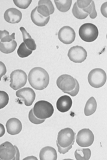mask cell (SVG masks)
Returning <instances> with one entry per match:
<instances>
[{
	"label": "cell",
	"instance_id": "cell-1",
	"mask_svg": "<svg viewBox=\"0 0 107 160\" xmlns=\"http://www.w3.org/2000/svg\"><path fill=\"white\" fill-rule=\"evenodd\" d=\"M28 80L33 88L42 90L48 87L50 83V75L43 68L36 67L33 68L29 72Z\"/></svg>",
	"mask_w": 107,
	"mask_h": 160
},
{
	"label": "cell",
	"instance_id": "cell-2",
	"mask_svg": "<svg viewBox=\"0 0 107 160\" xmlns=\"http://www.w3.org/2000/svg\"><path fill=\"white\" fill-rule=\"evenodd\" d=\"M34 115L40 119L45 120L50 118L54 112L52 105L46 101H37L33 107Z\"/></svg>",
	"mask_w": 107,
	"mask_h": 160
},
{
	"label": "cell",
	"instance_id": "cell-3",
	"mask_svg": "<svg viewBox=\"0 0 107 160\" xmlns=\"http://www.w3.org/2000/svg\"><path fill=\"white\" fill-rule=\"evenodd\" d=\"M79 36L83 41L92 42L98 38L99 30L95 25L91 23H85L80 27Z\"/></svg>",
	"mask_w": 107,
	"mask_h": 160
},
{
	"label": "cell",
	"instance_id": "cell-4",
	"mask_svg": "<svg viewBox=\"0 0 107 160\" xmlns=\"http://www.w3.org/2000/svg\"><path fill=\"white\" fill-rule=\"evenodd\" d=\"M107 74L103 69L96 68L91 70L88 75L89 84L94 88H100L106 82Z\"/></svg>",
	"mask_w": 107,
	"mask_h": 160
},
{
	"label": "cell",
	"instance_id": "cell-5",
	"mask_svg": "<svg viewBox=\"0 0 107 160\" xmlns=\"http://www.w3.org/2000/svg\"><path fill=\"white\" fill-rule=\"evenodd\" d=\"M10 86L15 90L23 88L27 82V75L24 71L21 69L15 70L10 74Z\"/></svg>",
	"mask_w": 107,
	"mask_h": 160
},
{
	"label": "cell",
	"instance_id": "cell-6",
	"mask_svg": "<svg viewBox=\"0 0 107 160\" xmlns=\"http://www.w3.org/2000/svg\"><path fill=\"white\" fill-rule=\"evenodd\" d=\"M74 131L71 128H66L61 129L58 134L57 142L63 148H66L74 143Z\"/></svg>",
	"mask_w": 107,
	"mask_h": 160
},
{
	"label": "cell",
	"instance_id": "cell-7",
	"mask_svg": "<svg viewBox=\"0 0 107 160\" xmlns=\"http://www.w3.org/2000/svg\"><path fill=\"white\" fill-rule=\"evenodd\" d=\"M94 139V134L90 129L84 128L80 130L77 134L76 142L80 147L87 148L93 144Z\"/></svg>",
	"mask_w": 107,
	"mask_h": 160
},
{
	"label": "cell",
	"instance_id": "cell-8",
	"mask_svg": "<svg viewBox=\"0 0 107 160\" xmlns=\"http://www.w3.org/2000/svg\"><path fill=\"white\" fill-rule=\"evenodd\" d=\"M67 56L71 61L76 63H81L87 58V52L82 47L75 46L70 48L67 53Z\"/></svg>",
	"mask_w": 107,
	"mask_h": 160
},
{
	"label": "cell",
	"instance_id": "cell-9",
	"mask_svg": "<svg viewBox=\"0 0 107 160\" xmlns=\"http://www.w3.org/2000/svg\"><path fill=\"white\" fill-rule=\"evenodd\" d=\"M58 39L62 43L69 45L72 43L76 38L74 30L69 26H64L58 32Z\"/></svg>",
	"mask_w": 107,
	"mask_h": 160
},
{
	"label": "cell",
	"instance_id": "cell-10",
	"mask_svg": "<svg viewBox=\"0 0 107 160\" xmlns=\"http://www.w3.org/2000/svg\"><path fill=\"white\" fill-rule=\"evenodd\" d=\"M17 149L9 142H6L0 146V159L2 160H12L15 157Z\"/></svg>",
	"mask_w": 107,
	"mask_h": 160
},
{
	"label": "cell",
	"instance_id": "cell-11",
	"mask_svg": "<svg viewBox=\"0 0 107 160\" xmlns=\"http://www.w3.org/2000/svg\"><path fill=\"white\" fill-rule=\"evenodd\" d=\"M16 95L17 98L22 99L25 105L28 107L33 104L36 98L34 91L30 88H25L17 90L16 92Z\"/></svg>",
	"mask_w": 107,
	"mask_h": 160
},
{
	"label": "cell",
	"instance_id": "cell-12",
	"mask_svg": "<svg viewBox=\"0 0 107 160\" xmlns=\"http://www.w3.org/2000/svg\"><path fill=\"white\" fill-rule=\"evenodd\" d=\"M22 13L17 8H10L7 9L4 15L5 21L10 24L19 23L22 19Z\"/></svg>",
	"mask_w": 107,
	"mask_h": 160
},
{
	"label": "cell",
	"instance_id": "cell-13",
	"mask_svg": "<svg viewBox=\"0 0 107 160\" xmlns=\"http://www.w3.org/2000/svg\"><path fill=\"white\" fill-rule=\"evenodd\" d=\"M76 79L69 75L64 74V77L57 87L62 92H70L73 90L76 85Z\"/></svg>",
	"mask_w": 107,
	"mask_h": 160
},
{
	"label": "cell",
	"instance_id": "cell-14",
	"mask_svg": "<svg viewBox=\"0 0 107 160\" xmlns=\"http://www.w3.org/2000/svg\"><path fill=\"white\" fill-rule=\"evenodd\" d=\"M7 131L10 135H17L21 132L22 129V123L17 118H11L6 123Z\"/></svg>",
	"mask_w": 107,
	"mask_h": 160
},
{
	"label": "cell",
	"instance_id": "cell-15",
	"mask_svg": "<svg viewBox=\"0 0 107 160\" xmlns=\"http://www.w3.org/2000/svg\"><path fill=\"white\" fill-rule=\"evenodd\" d=\"M56 106L60 112H67L72 106V100L70 96L67 95L61 96L57 101Z\"/></svg>",
	"mask_w": 107,
	"mask_h": 160
},
{
	"label": "cell",
	"instance_id": "cell-16",
	"mask_svg": "<svg viewBox=\"0 0 107 160\" xmlns=\"http://www.w3.org/2000/svg\"><path fill=\"white\" fill-rule=\"evenodd\" d=\"M31 19L33 23L37 26L44 27L49 22L50 16L45 18L41 16L37 12V7H36L31 13Z\"/></svg>",
	"mask_w": 107,
	"mask_h": 160
},
{
	"label": "cell",
	"instance_id": "cell-17",
	"mask_svg": "<svg viewBox=\"0 0 107 160\" xmlns=\"http://www.w3.org/2000/svg\"><path fill=\"white\" fill-rule=\"evenodd\" d=\"M39 158L41 160H56L57 159V153L54 148L46 146L41 150Z\"/></svg>",
	"mask_w": 107,
	"mask_h": 160
},
{
	"label": "cell",
	"instance_id": "cell-18",
	"mask_svg": "<svg viewBox=\"0 0 107 160\" xmlns=\"http://www.w3.org/2000/svg\"><path fill=\"white\" fill-rule=\"evenodd\" d=\"M19 30L22 32L24 42L25 43L27 47L32 51H35L36 49L37 46L34 40L32 38L30 34L27 32V30L24 27H20Z\"/></svg>",
	"mask_w": 107,
	"mask_h": 160
},
{
	"label": "cell",
	"instance_id": "cell-19",
	"mask_svg": "<svg viewBox=\"0 0 107 160\" xmlns=\"http://www.w3.org/2000/svg\"><path fill=\"white\" fill-rule=\"evenodd\" d=\"M97 109V102L94 97H91L87 101L84 108V114L86 116H89L94 114Z\"/></svg>",
	"mask_w": 107,
	"mask_h": 160
},
{
	"label": "cell",
	"instance_id": "cell-20",
	"mask_svg": "<svg viewBox=\"0 0 107 160\" xmlns=\"http://www.w3.org/2000/svg\"><path fill=\"white\" fill-rule=\"evenodd\" d=\"M17 47V42L13 40L10 42H1L0 43V51L4 54H10L15 51Z\"/></svg>",
	"mask_w": 107,
	"mask_h": 160
},
{
	"label": "cell",
	"instance_id": "cell-21",
	"mask_svg": "<svg viewBox=\"0 0 107 160\" xmlns=\"http://www.w3.org/2000/svg\"><path fill=\"white\" fill-rule=\"evenodd\" d=\"M54 2L58 10L65 13L69 10L72 1L71 0H55Z\"/></svg>",
	"mask_w": 107,
	"mask_h": 160
},
{
	"label": "cell",
	"instance_id": "cell-22",
	"mask_svg": "<svg viewBox=\"0 0 107 160\" xmlns=\"http://www.w3.org/2000/svg\"><path fill=\"white\" fill-rule=\"evenodd\" d=\"M91 151L89 148L76 149L75 152V157L77 160H89L91 157Z\"/></svg>",
	"mask_w": 107,
	"mask_h": 160
},
{
	"label": "cell",
	"instance_id": "cell-23",
	"mask_svg": "<svg viewBox=\"0 0 107 160\" xmlns=\"http://www.w3.org/2000/svg\"><path fill=\"white\" fill-rule=\"evenodd\" d=\"M33 52V51L29 49L27 47L24 42H22L17 49V55L21 58H25L30 56Z\"/></svg>",
	"mask_w": 107,
	"mask_h": 160
},
{
	"label": "cell",
	"instance_id": "cell-24",
	"mask_svg": "<svg viewBox=\"0 0 107 160\" xmlns=\"http://www.w3.org/2000/svg\"><path fill=\"white\" fill-rule=\"evenodd\" d=\"M72 13H73L74 16L78 19H85L87 16L89 15L88 13L84 12L82 10V9H81L78 7L76 2L75 3L73 8H72Z\"/></svg>",
	"mask_w": 107,
	"mask_h": 160
},
{
	"label": "cell",
	"instance_id": "cell-25",
	"mask_svg": "<svg viewBox=\"0 0 107 160\" xmlns=\"http://www.w3.org/2000/svg\"><path fill=\"white\" fill-rule=\"evenodd\" d=\"M15 39V33L13 32L11 35L9 34V32L7 30H1L0 32V40L1 42L6 43L10 42Z\"/></svg>",
	"mask_w": 107,
	"mask_h": 160
},
{
	"label": "cell",
	"instance_id": "cell-26",
	"mask_svg": "<svg viewBox=\"0 0 107 160\" xmlns=\"http://www.w3.org/2000/svg\"><path fill=\"white\" fill-rule=\"evenodd\" d=\"M9 97L8 94L4 91H0V108L2 109L8 103Z\"/></svg>",
	"mask_w": 107,
	"mask_h": 160
},
{
	"label": "cell",
	"instance_id": "cell-27",
	"mask_svg": "<svg viewBox=\"0 0 107 160\" xmlns=\"http://www.w3.org/2000/svg\"><path fill=\"white\" fill-rule=\"evenodd\" d=\"M32 1V0H14L13 2L17 8L26 9L29 7L31 4Z\"/></svg>",
	"mask_w": 107,
	"mask_h": 160
},
{
	"label": "cell",
	"instance_id": "cell-28",
	"mask_svg": "<svg viewBox=\"0 0 107 160\" xmlns=\"http://www.w3.org/2000/svg\"><path fill=\"white\" fill-rule=\"evenodd\" d=\"M37 12L39 14L41 15V16L45 17V18L50 17V15H51L50 9L46 6H45L44 4L38 5Z\"/></svg>",
	"mask_w": 107,
	"mask_h": 160
},
{
	"label": "cell",
	"instance_id": "cell-29",
	"mask_svg": "<svg viewBox=\"0 0 107 160\" xmlns=\"http://www.w3.org/2000/svg\"><path fill=\"white\" fill-rule=\"evenodd\" d=\"M28 118L30 121L33 123V124H36V125H39L41 124L42 123H43L45 122V120L43 119H40L39 118H37L34 114L33 112V108H32L28 114Z\"/></svg>",
	"mask_w": 107,
	"mask_h": 160
},
{
	"label": "cell",
	"instance_id": "cell-30",
	"mask_svg": "<svg viewBox=\"0 0 107 160\" xmlns=\"http://www.w3.org/2000/svg\"><path fill=\"white\" fill-rule=\"evenodd\" d=\"M40 4H44L45 6H46L50 9L51 15H52L54 13L55 9H54V7L53 4L52 3L51 1H50V0H41V1H39V2H38V5H40Z\"/></svg>",
	"mask_w": 107,
	"mask_h": 160
},
{
	"label": "cell",
	"instance_id": "cell-31",
	"mask_svg": "<svg viewBox=\"0 0 107 160\" xmlns=\"http://www.w3.org/2000/svg\"><path fill=\"white\" fill-rule=\"evenodd\" d=\"M92 1H93L91 0H78L76 1V4L79 8L82 9L89 6L91 4Z\"/></svg>",
	"mask_w": 107,
	"mask_h": 160
},
{
	"label": "cell",
	"instance_id": "cell-32",
	"mask_svg": "<svg viewBox=\"0 0 107 160\" xmlns=\"http://www.w3.org/2000/svg\"><path fill=\"white\" fill-rule=\"evenodd\" d=\"M76 85L75 88L73 90L70 91V92H64V93H65L66 94H68V95H70L71 96H76L78 95V92H79V90H80V84H79V82L77 80H76Z\"/></svg>",
	"mask_w": 107,
	"mask_h": 160
},
{
	"label": "cell",
	"instance_id": "cell-33",
	"mask_svg": "<svg viewBox=\"0 0 107 160\" xmlns=\"http://www.w3.org/2000/svg\"><path fill=\"white\" fill-rule=\"evenodd\" d=\"M73 144H74V143L71 144V145H70V146H68V147L63 148V147H61V146L57 142V146L58 149L59 153H61V154H65V153H66L67 152H68L70 149H72V146H73Z\"/></svg>",
	"mask_w": 107,
	"mask_h": 160
},
{
	"label": "cell",
	"instance_id": "cell-34",
	"mask_svg": "<svg viewBox=\"0 0 107 160\" xmlns=\"http://www.w3.org/2000/svg\"><path fill=\"white\" fill-rule=\"evenodd\" d=\"M101 13L105 18H107V2H105L102 4L100 8Z\"/></svg>",
	"mask_w": 107,
	"mask_h": 160
},
{
	"label": "cell",
	"instance_id": "cell-35",
	"mask_svg": "<svg viewBox=\"0 0 107 160\" xmlns=\"http://www.w3.org/2000/svg\"><path fill=\"white\" fill-rule=\"evenodd\" d=\"M0 68H1V73H0V77H2L7 72V68L2 62H0Z\"/></svg>",
	"mask_w": 107,
	"mask_h": 160
},
{
	"label": "cell",
	"instance_id": "cell-36",
	"mask_svg": "<svg viewBox=\"0 0 107 160\" xmlns=\"http://www.w3.org/2000/svg\"><path fill=\"white\" fill-rule=\"evenodd\" d=\"M15 148H16V149H17V152H16L15 157L13 160H19L20 159V153H19V151L17 146H15Z\"/></svg>",
	"mask_w": 107,
	"mask_h": 160
},
{
	"label": "cell",
	"instance_id": "cell-37",
	"mask_svg": "<svg viewBox=\"0 0 107 160\" xmlns=\"http://www.w3.org/2000/svg\"><path fill=\"white\" fill-rule=\"evenodd\" d=\"M0 128H1V134H0V137H1L3 136H4V133H5V128H4V125H2V124H0Z\"/></svg>",
	"mask_w": 107,
	"mask_h": 160
},
{
	"label": "cell",
	"instance_id": "cell-38",
	"mask_svg": "<svg viewBox=\"0 0 107 160\" xmlns=\"http://www.w3.org/2000/svg\"><path fill=\"white\" fill-rule=\"evenodd\" d=\"M37 160V158L36 157H34V156H30V157H27V158H25L24 159V160Z\"/></svg>",
	"mask_w": 107,
	"mask_h": 160
},
{
	"label": "cell",
	"instance_id": "cell-39",
	"mask_svg": "<svg viewBox=\"0 0 107 160\" xmlns=\"http://www.w3.org/2000/svg\"></svg>",
	"mask_w": 107,
	"mask_h": 160
}]
</instances>
